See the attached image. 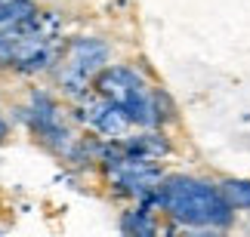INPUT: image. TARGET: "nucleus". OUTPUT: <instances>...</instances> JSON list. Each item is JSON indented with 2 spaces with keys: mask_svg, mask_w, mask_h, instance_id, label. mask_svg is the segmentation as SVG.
Instances as JSON below:
<instances>
[{
  "mask_svg": "<svg viewBox=\"0 0 250 237\" xmlns=\"http://www.w3.org/2000/svg\"><path fill=\"white\" fill-rule=\"evenodd\" d=\"M146 206H158L182 228H210L223 231L235 222V206L226 201L223 188L210 185L198 176H182L173 173L164 176V182L158 185L155 194H148Z\"/></svg>",
  "mask_w": 250,
  "mask_h": 237,
  "instance_id": "1",
  "label": "nucleus"
},
{
  "mask_svg": "<svg viewBox=\"0 0 250 237\" xmlns=\"http://www.w3.org/2000/svg\"><path fill=\"white\" fill-rule=\"evenodd\" d=\"M43 16L34 13L19 22L0 25V68L19 74H37L59 62L53 43V28H43Z\"/></svg>",
  "mask_w": 250,
  "mask_h": 237,
  "instance_id": "2",
  "label": "nucleus"
},
{
  "mask_svg": "<svg viewBox=\"0 0 250 237\" xmlns=\"http://www.w3.org/2000/svg\"><path fill=\"white\" fill-rule=\"evenodd\" d=\"M93 90H99L105 99H111L124 114L142 129H158V90L148 87L146 77L124 65H105L99 77L93 80Z\"/></svg>",
  "mask_w": 250,
  "mask_h": 237,
  "instance_id": "3",
  "label": "nucleus"
},
{
  "mask_svg": "<svg viewBox=\"0 0 250 237\" xmlns=\"http://www.w3.org/2000/svg\"><path fill=\"white\" fill-rule=\"evenodd\" d=\"M99 164L105 169V176H108L111 188H118V194L136 197V201H146V197L155 194L158 185L164 182V169H161L158 160L130 154V151L121 145V139H114V145L102 148Z\"/></svg>",
  "mask_w": 250,
  "mask_h": 237,
  "instance_id": "4",
  "label": "nucleus"
},
{
  "mask_svg": "<svg viewBox=\"0 0 250 237\" xmlns=\"http://www.w3.org/2000/svg\"><path fill=\"white\" fill-rule=\"evenodd\" d=\"M108 65V43L96 40V37H78L59 53L56 62V80L68 99H83L93 90V80L99 71Z\"/></svg>",
  "mask_w": 250,
  "mask_h": 237,
  "instance_id": "5",
  "label": "nucleus"
},
{
  "mask_svg": "<svg viewBox=\"0 0 250 237\" xmlns=\"http://www.w3.org/2000/svg\"><path fill=\"white\" fill-rule=\"evenodd\" d=\"M22 120L31 127V132L43 142L46 148L59 151V154H65V157H74V154H78L81 145L71 139V132L65 129V123L59 117V105H56L50 96L34 92V96H31V105L22 111Z\"/></svg>",
  "mask_w": 250,
  "mask_h": 237,
  "instance_id": "6",
  "label": "nucleus"
},
{
  "mask_svg": "<svg viewBox=\"0 0 250 237\" xmlns=\"http://www.w3.org/2000/svg\"><path fill=\"white\" fill-rule=\"evenodd\" d=\"M78 114H81V120L86 127L96 129L108 142L111 139H124L130 132V127H133V120L124 114L111 99H105L99 90H93V92H86L83 99H78Z\"/></svg>",
  "mask_w": 250,
  "mask_h": 237,
  "instance_id": "7",
  "label": "nucleus"
},
{
  "mask_svg": "<svg viewBox=\"0 0 250 237\" xmlns=\"http://www.w3.org/2000/svg\"><path fill=\"white\" fill-rule=\"evenodd\" d=\"M121 145L130 151V154H139V157H151V160H161L170 154V142L161 136V132H139V136H124Z\"/></svg>",
  "mask_w": 250,
  "mask_h": 237,
  "instance_id": "8",
  "label": "nucleus"
},
{
  "mask_svg": "<svg viewBox=\"0 0 250 237\" xmlns=\"http://www.w3.org/2000/svg\"><path fill=\"white\" fill-rule=\"evenodd\" d=\"M121 231L124 234H136V237L155 234L158 225H155V219H151V206L139 203V206H133V210H127L121 216Z\"/></svg>",
  "mask_w": 250,
  "mask_h": 237,
  "instance_id": "9",
  "label": "nucleus"
},
{
  "mask_svg": "<svg viewBox=\"0 0 250 237\" xmlns=\"http://www.w3.org/2000/svg\"><path fill=\"white\" fill-rule=\"evenodd\" d=\"M223 188L226 201L238 210H250V179H226V182H219Z\"/></svg>",
  "mask_w": 250,
  "mask_h": 237,
  "instance_id": "10",
  "label": "nucleus"
},
{
  "mask_svg": "<svg viewBox=\"0 0 250 237\" xmlns=\"http://www.w3.org/2000/svg\"><path fill=\"white\" fill-rule=\"evenodd\" d=\"M34 13H37V6L31 0H3V3H0V25L19 22V18H28Z\"/></svg>",
  "mask_w": 250,
  "mask_h": 237,
  "instance_id": "11",
  "label": "nucleus"
},
{
  "mask_svg": "<svg viewBox=\"0 0 250 237\" xmlns=\"http://www.w3.org/2000/svg\"><path fill=\"white\" fill-rule=\"evenodd\" d=\"M6 136H9V127H6V120H3V117H0V142H3Z\"/></svg>",
  "mask_w": 250,
  "mask_h": 237,
  "instance_id": "12",
  "label": "nucleus"
}]
</instances>
